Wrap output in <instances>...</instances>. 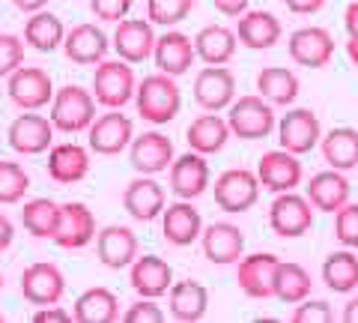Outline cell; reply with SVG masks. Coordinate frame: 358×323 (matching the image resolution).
<instances>
[{
    "label": "cell",
    "mask_w": 358,
    "mask_h": 323,
    "mask_svg": "<svg viewBox=\"0 0 358 323\" xmlns=\"http://www.w3.org/2000/svg\"><path fill=\"white\" fill-rule=\"evenodd\" d=\"M167 308H171L173 320H182V323L203 320L209 308V291L200 282H194V278L173 282L171 291H167Z\"/></svg>",
    "instance_id": "f546056e"
},
{
    "label": "cell",
    "mask_w": 358,
    "mask_h": 323,
    "mask_svg": "<svg viewBox=\"0 0 358 323\" xmlns=\"http://www.w3.org/2000/svg\"><path fill=\"white\" fill-rule=\"evenodd\" d=\"M129 159H131V168L138 174H162L171 168V162L176 159L173 156V141L162 135V132H143V135L131 138L129 144Z\"/></svg>",
    "instance_id": "d6986e66"
},
{
    "label": "cell",
    "mask_w": 358,
    "mask_h": 323,
    "mask_svg": "<svg viewBox=\"0 0 358 323\" xmlns=\"http://www.w3.org/2000/svg\"><path fill=\"white\" fill-rule=\"evenodd\" d=\"M134 105H138V114L152 126H164L179 114L182 108V93L176 87L173 75L155 72L147 75L143 81L134 87Z\"/></svg>",
    "instance_id": "6da1fadb"
},
{
    "label": "cell",
    "mask_w": 358,
    "mask_h": 323,
    "mask_svg": "<svg viewBox=\"0 0 358 323\" xmlns=\"http://www.w3.org/2000/svg\"><path fill=\"white\" fill-rule=\"evenodd\" d=\"M13 4L21 13H39V9L48 6V0H13Z\"/></svg>",
    "instance_id": "db71d44e"
},
{
    "label": "cell",
    "mask_w": 358,
    "mask_h": 323,
    "mask_svg": "<svg viewBox=\"0 0 358 323\" xmlns=\"http://www.w3.org/2000/svg\"><path fill=\"white\" fill-rule=\"evenodd\" d=\"M257 90L272 105H293L299 96V78L287 66H266L257 75Z\"/></svg>",
    "instance_id": "d590c367"
},
{
    "label": "cell",
    "mask_w": 358,
    "mask_h": 323,
    "mask_svg": "<svg viewBox=\"0 0 358 323\" xmlns=\"http://www.w3.org/2000/svg\"><path fill=\"white\" fill-rule=\"evenodd\" d=\"M310 273L305 270L301 263H293V261H281L278 263V275H275V296L281 299L287 305H296L301 299L310 296Z\"/></svg>",
    "instance_id": "f35d334b"
},
{
    "label": "cell",
    "mask_w": 358,
    "mask_h": 323,
    "mask_svg": "<svg viewBox=\"0 0 358 323\" xmlns=\"http://www.w3.org/2000/svg\"><path fill=\"white\" fill-rule=\"evenodd\" d=\"M227 126L233 135L242 141L268 138V132L275 129V108H272V102H266L260 93L239 96V99H233L227 108Z\"/></svg>",
    "instance_id": "3957f363"
},
{
    "label": "cell",
    "mask_w": 358,
    "mask_h": 323,
    "mask_svg": "<svg viewBox=\"0 0 358 323\" xmlns=\"http://www.w3.org/2000/svg\"><path fill=\"white\" fill-rule=\"evenodd\" d=\"M13 240H15V228H13V221H9L3 213H0V252H6L9 246H13Z\"/></svg>",
    "instance_id": "f907efd6"
},
{
    "label": "cell",
    "mask_w": 358,
    "mask_h": 323,
    "mask_svg": "<svg viewBox=\"0 0 358 323\" xmlns=\"http://www.w3.org/2000/svg\"><path fill=\"white\" fill-rule=\"evenodd\" d=\"M257 180H260V186L266 188V192H275V195H281V192H293V188L301 183V162H299V156L296 153H289V150H268L263 153V159L260 165H257Z\"/></svg>",
    "instance_id": "30bf717a"
},
{
    "label": "cell",
    "mask_w": 358,
    "mask_h": 323,
    "mask_svg": "<svg viewBox=\"0 0 358 323\" xmlns=\"http://www.w3.org/2000/svg\"><path fill=\"white\" fill-rule=\"evenodd\" d=\"M322 159H326L334 171H352L358 168V129L338 126L329 135L320 138Z\"/></svg>",
    "instance_id": "836d02e7"
},
{
    "label": "cell",
    "mask_w": 358,
    "mask_h": 323,
    "mask_svg": "<svg viewBox=\"0 0 358 323\" xmlns=\"http://www.w3.org/2000/svg\"><path fill=\"white\" fill-rule=\"evenodd\" d=\"M268 228L284 240L305 237L313 228V204L305 195H299L296 188L293 192H281L268 207Z\"/></svg>",
    "instance_id": "5b68a950"
},
{
    "label": "cell",
    "mask_w": 358,
    "mask_h": 323,
    "mask_svg": "<svg viewBox=\"0 0 358 323\" xmlns=\"http://www.w3.org/2000/svg\"><path fill=\"white\" fill-rule=\"evenodd\" d=\"M162 233L171 246H192L203 233V219H200V209L192 200L179 198L176 204H167L162 209Z\"/></svg>",
    "instance_id": "603a6c76"
},
{
    "label": "cell",
    "mask_w": 358,
    "mask_h": 323,
    "mask_svg": "<svg viewBox=\"0 0 358 323\" xmlns=\"http://www.w3.org/2000/svg\"><path fill=\"white\" fill-rule=\"evenodd\" d=\"M24 63V39L15 33H0V78H9Z\"/></svg>",
    "instance_id": "7bdbcfd3"
},
{
    "label": "cell",
    "mask_w": 358,
    "mask_h": 323,
    "mask_svg": "<svg viewBox=\"0 0 358 323\" xmlns=\"http://www.w3.org/2000/svg\"><path fill=\"white\" fill-rule=\"evenodd\" d=\"M63 36H66V27L54 13H45V9L30 13L27 25H24V46L36 48L42 54H51L63 46Z\"/></svg>",
    "instance_id": "e575fe53"
},
{
    "label": "cell",
    "mask_w": 358,
    "mask_h": 323,
    "mask_svg": "<svg viewBox=\"0 0 358 323\" xmlns=\"http://www.w3.org/2000/svg\"><path fill=\"white\" fill-rule=\"evenodd\" d=\"M110 46L120 54V60L143 63L147 57H152V48H155L152 21L150 18H120Z\"/></svg>",
    "instance_id": "2e32d148"
},
{
    "label": "cell",
    "mask_w": 358,
    "mask_h": 323,
    "mask_svg": "<svg viewBox=\"0 0 358 323\" xmlns=\"http://www.w3.org/2000/svg\"><path fill=\"white\" fill-rule=\"evenodd\" d=\"M334 237L346 249H358V204H346L334 213Z\"/></svg>",
    "instance_id": "b9f144b4"
},
{
    "label": "cell",
    "mask_w": 358,
    "mask_h": 323,
    "mask_svg": "<svg viewBox=\"0 0 358 323\" xmlns=\"http://www.w3.org/2000/svg\"><path fill=\"white\" fill-rule=\"evenodd\" d=\"M72 317L81 323H114L120 320V299L108 287H90L75 299Z\"/></svg>",
    "instance_id": "d6a6232c"
},
{
    "label": "cell",
    "mask_w": 358,
    "mask_h": 323,
    "mask_svg": "<svg viewBox=\"0 0 358 323\" xmlns=\"http://www.w3.org/2000/svg\"><path fill=\"white\" fill-rule=\"evenodd\" d=\"M215 4V9L221 15H227V18H239L245 9H248V0H212Z\"/></svg>",
    "instance_id": "681fc988"
},
{
    "label": "cell",
    "mask_w": 358,
    "mask_h": 323,
    "mask_svg": "<svg viewBox=\"0 0 358 323\" xmlns=\"http://www.w3.org/2000/svg\"><path fill=\"white\" fill-rule=\"evenodd\" d=\"M30 188V174L18 162L0 159V204H18Z\"/></svg>",
    "instance_id": "ab89813d"
},
{
    "label": "cell",
    "mask_w": 358,
    "mask_h": 323,
    "mask_svg": "<svg viewBox=\"0 0 358 323\" xmlns=\"http://www.w3.org/2000/svg\"><path fill=\"white\" fill-rule=\"evenodd\" d=\"M0 291H3V273H0Z\"/></svg>",
    "instance_id": "9f6ffc18"
},
{
    "label": "cell",
    "mask_w": 358,
    "mask_h": 323,
    "mask_svg": "<svg viewBox=\"0 0 358 323\" xmlns=\"http://www.w3.org/2000/svg\"><path fill=\"white\" fill-rule=\"evenodd\" d=\"M343 25H346V33L350 36H358V0H352L343 13Z\"/></svg>",
    "instance_id": "816d5d0a"
},
{
    "label": "cell",
    "mask_w": 358,
    "mask_h": 323,
    "mask_svg": "<svg viewBox=\"0 0 358 323\" xmlns=\"http://www.w3.org/2000/svg\"><path fill=\"white\" fill-rule=\"evenodd\" d=\"M194 57H197L194 54V39L185 36L182 30L167 27L162 36H155L152 60H155V66H159V72L179 78V75H185L188 69H192Z\"/></svg>",
    "instance_id": "44dd1931"
},
{
    "label": "cell",
    "mask_w": 358,
    "mask_h": 323,
    "mask_svg": "<svg viewBox=\"0 0 358 323\" xmlns=\"http://www.w3.org/2000/svg\"><path fill=\"white\" fill-rule=\"evenodd\" d=\"M122 207L126 213L138 221H155L162 216V209L167 207L164 188L152 180L150 174H141L138 180H131L122 192Z\"/></svg>",
    "instance_id": "4316f807"
},
{
    "label": "cell",
    "mask_w": 358,
    "mask_h": 323,
    "mask_svg": "<svg viewBox=\"0 0 358 323\" xmlns=\"http://www.w3.org/2000/svg\"><path fill=\"white\" fill-rule=\"evenodd\" d=\"M96 254L108 270H126L138 258V237L126 225H108L96 231Z\"/></svg>",
    "instance_id": "484cf974"
},
{
    "label": "cell",
    "mask_w": 358,
    "mask_h": 323,
    "mask_svg": "<svg viewBox=\"0 0 358 323\" xmlns=\"http://www.w3.org/2000/svg\"><path fill=\"white\" fill-rule=\"evenodd\" d=\"M236 99V75L227 66H206L194 78V102L203 111H224Z\"/></svg>",
    "instance_id": "ac0fdd59"
},
{
    "label": "cell",
    "mask_w": 358,
    "mask_h": 323,
    "mask_svg": "<svg viewBox=\"0 0 358 323\" xmlns=\"http://www.w3.org/2000/svg\"><path fill=\"white\" fill-rule=\"evenodd\" d=\"M6 93L21 111H39L45 105H51L54 81H51V75L45 72L42 66H24L21 63L18 69L9 75Z\"/></svg>",
    "instance_id": "8992f818"
},
{
    "label": "cell",
    "mask_w": 358,
    "mask_h": 323,
    "mask_svg": "<svg viewBox=\"0 0 358 323\" xmlns=\"http://www.w3.org/2000/svg\"><path fill=\"white\" fill-rule=\"evenodd\" d=\"M305 198L313 204V209L322 213H338V209L350 200V180L343 177V171H320L310 177V183L305 188Z\"/></svg>",
    "instance_id": "f1b7e54d"
},
{
    "label": "cell",
    "mask_w": 358,
    "mask_h": 323,
    "mask_svg": "<svg viewBox=\"0 0 358 323\" xmlns=\"http://www.w3.org/2000/svg\"><path fill=\"white\" fill-rule=\"evenodd\" d=\"M322 4H326V0H284V6L289 9V13H296V15H310V13H320Z\"/></svg>",
    "instance_id": "c3c4849f"
},
{
    "label": "cell",
    "mask_w": 358,
    "mask_h": 323,
    "mask_svg": "<svg viewBox=\"0 0 358 323\" xmlns=\"http://www.w3.org/2000/svg\"><path fill=\"white\" fill-rule=\"evenodd\" d=\"M293 323H334V308L326 299H301L296 303L293 311Z\"/></svg>",
    "instance_id": "ee69618b"
},
{
    "label": "cell",
    "mask_w": 358,
    "mask_h": 323,
    "mask_svg": "<svg viewBox=\"0 0 358 323\" xmlns=\"http://www.w3.org/2000/svg\"><path fill=\"white\" fill-rule=\"evenodd\" d=\"M200 246H203L206 261L227 266V263H239L245 254V233L239 225L233 221H212L200 233Z\"/></svg>",
    "instance_id": "ffe728a7"
},
{
    "label": "cell",
    "mask_w": 358,
    "mask_h": 323,
    "mask_svg": "<svg viewBox=\"0 0 358 323\" xmlns=\"http://www.w3.org/2000/svg\"><path fill=\"white\" fill-rule=\"evenodd\" d=\"M289 60L305 69H322L334 57V39L326 27H299L287 42Z\"/></svg>",
    "instance_id": "8fae6325"
},
{
    "label": "cell",
    "mask_w": 358,
    "mask_h": 323,
    "mask_svg": "<svg viewBox=\"0 0 358 323\" xmlns=\"http://www.w3.org/2000/svg\"><path fill=\"white\" fill-rule=\"evenodd\" d=\"M278 263H281V258H275V254H268V252H257V254H248V258L242 254L239 266H236V282L242 287V294L251 299L275 296Z\"/></svg>",
    "instance_id": "7c38bea8"
},
{
    "label": "cell",
    "mask_w": 358,
    "mask_h": 323,
    "mask_svg": "<svg viewBox=\"0 0 358 323\" xmlns=\"http://www.w3.org/2000/svg\"><path fill=\"white\" fill-rule=\"evenodd\" d=\"M320 138H322V126L310 108H293L278 120V144L296 156L310 153L320 144Z\"/></svg>",
    "instance_id": "9c48e42d"
},
{
    "label": "cell",
    "mask_w": 358,
    "mask_h": 323,
    "mask_svg": "<svg viewBox=\"0 0 358 323\" xmlns=\"http://www.w3.org/2000/svg\"><path fill=\"white\" fill-rule=\"evenodd\" d=\"M60 221V204L51 198H33L21 209V225L30 237L39 240H54V231H57Z\"/></svg>",
    "instance_id": "8d00e7d4"
},
{
    "label": "cell",
    "mask_w": 358,
    "mask_h": 323,
    "mask_svg": "<svg viewBox=\"0 0 358 323\" xmlns=\"http://www.w3.org/2000/svg\"><path fill=\"white\" fill-rule=\"evenodd\" d=\"M51 123L54 129L75 135V132H87L90 123L96 120V96L93 90H84L78 84H66L60 90H54L51 99Z\"/></svg>",
    "instance_id": "7a4b0ae2"
},
{
    "label": "cell",
    "mask_w": 358,
    "mask_h": 323,
    "mask_svg": "<svg viewBox=\"0 0 358 323\" xmlns=\"http://www.w3.org/2000/svg\"><path fill=\"white\" fill-rule=\"evenodd\" d=\"M346 54H350V60L358 66V36H350V39H346Z\"/></svg>",
    "instance_id": "11a10c76"
},
{
    "label": "cell",
    "mask_w": 358,
    "mask_h": 323,
    "mask_svg": "<svg viewBox=\"0 0 358 323\" xmlns=\"http://www.w3.org/2000/svg\"><path fill=\"white\" fill-rule=\"evenodd\" d=\"M281 21L266 9H245L236 18V39L251 51H268L281 42Z\"/></svg>",
    "instance_id": "cb8c5ba5"
},
{
    "label": "cell",
    "mask_w": 358,
    "mask_h": 323,
    "mask_svg": "<svg viewBox=\"0 0 358 323\" xmlns=\"http://www.w3.org/2000/svg\"><path fill=\"white\" fill-rule=\"evenodd\" d=\"M63 51L66 57L78 66H96L108 57L110 42L105 36L102 27L96 25H75L72 30H66L63 36Z\"/></svg>",
    "instance_id": "d4e9b609"
},
{
    "label": "cell",
    "mask_w": 358,
    "mask_h": 323,
    "mask_svg": "<svg viewBox=\"0 0 358 323\" xmlns=\"http://www.w3.org/2000/svg\"><path fill=\"white\" fill-rule=\"evenodd\" d=\"M0 323H3V311H0Z\"/></svg>",
    "instance_id": "6f0895ef"
},
{
    "label": "cell",
    "mask_w": 358,
    "mask_h": 323,
    "mask_svg": "<svg viewBox=\"0 0 358 323\" xmlns=\"http://www.w3.org/2000/svg\"><path fill=\"white\" fill-rule=\"evenodd\" d=\"M236 30L224 27V25H206L203 30L194 36V54L206 66H224L233 60V54H236Z\"/></svg>",
    "instance_id": "1f68e13d"
},
{
    "label": "cell",
    "mask_w": 358,
    "mask_h": 323,
    "mask_svg": "<svg viewBox=\"0 0 358 323\" xmlns=\"http://www.w3.org/2000/svg\"><path fill=\"white\" fill-rule=\"evenodd\" d=\"M21 294H24L27 303L33 305H54L60 303L66 294V278L60 273V266L54 263H30L24 273H21Z\"/></svg>",
    "instance_id": "e0dca14e"
},
{
    "label": "cell",
    "mask_w": 358,
    "mask_h": 323,
    "mask_svg": "<svg viewBox=\"0 0 358 323\" xmlns=\"http://www.w3.org/2000/svg\"><path fill=\"white\" fill-rule=\"evenodd\" d=\"M341 320H343V323H358V296L346 299V305H343V311H341Z\"/></svg>",
    "instance_id": "f5cc1de1"
},
{
    "label": "cell",
    "mask_w": 358,
    "mask_h": 323,
    "mask_svg": "<svg viewBox=\"0 0 358 323\" xmlns=\"http://www.w3.org/2000/svg\"><path fill=\"white\" fill-rule=\"evenodd\" d=\"M96 240V216L81 200L60 204V221L54 231V242L60 249H84Z\"/></svg>",
    "instance_id": "9a60e30c"
},
{
    "label": "cell",
    "mask_w": 358,
    "mask_h": 323,
    "mask_svg": "<svg viewBox=\"0 0 358 323\" xmlns=\"http://www.w3.org/2000/svg\"><path fill=\"white\" fill-rule=\"evenodd\" d=\"M90 174V147L81 144H51L48 147V177L60 186L81 183Z\"/></svg>",
    "instance_id": "83f0119b"
},
{
    "label": "cell",
    "mask_w": 358,
    "mask_h": 323,
    "mask_svg": "<svg viewBox=\"0 0 358 323\" xmlns=\"http://www.w3.org/2000/svg\"><path fill=\"white\" fill-rule=\"evenodd\" d=\"M134 69L126 60H102L93 72V96L102 108H122L134 99Z\"/></svg>",
    "instance_id": "277c9868"
},
{
    "label": "cell",
    "mask_w": 358,
    "mask_h": 323,
    "mask_svg": "<svg viewBox=\"0 0 358 323\" xmlns=\"http://www.w3.org/2000/svg\"><path fill=\"white\" fill-rule=\"evenodd\" d=\"M33 320L36 323H69L72 311H66V308H60L57 303H54V305H42L36 315H33Z\"/></svg>",
    "instance_id": "7dc6e473"
},
{
    "label": "cell",
    "mask_w": 358,
    "mask_h": 323,
    "mask_svg": "<svg viewBox=\"0 0 358 323\" xmlns=\"http://www.w3.org/2000/svg\"><path fill=\"white\" fill-rule=\"evenodd\" d=\"M134 126L120 108H108V114H99L87 129V147L96 156H117L131 144Z\"/></svg>",
    "instance_id": "52a82bcc"
},
{
    "label": "cell",
    "mask_w": 358,
    "mask_h": 323,
    "mask_svg": "<svg viewBox=\"0 0 358 323\" xmlns=\"http://www.w3.org/2000/svg\"><path fill=\"white\" fill-rule=\"evenodd\" d=\"M167 171H171V192L182 200L200 198L209 188V180H212L206 156L194 153V150H188V153L179 156V159H173Z\"/></svg>",
    "instance_id": "4fadbf2b"
},
{
    "label": "cell",
    "mask_w": 358,
    "mask_h": 323,
    "mask_svg": "<svg viewBox=\"0 0 358 323\" xmlns=\"http://www.w3.org/2000/svg\"><path fill=\"white\" fill-rule=\"evenodd\" d=\"M194 9V0H147V18L159 27H176Z\"/></svg>",
    "instance_id": "60d3db41"
},
{
    "label": "cell",
    "mask_w": 358,
    "mask_h": 323,
    "mask_svg": "<svg viewBox=\"0 0 358 323\" xmlns=\"http://www.w3.org/2000/svg\"><path fill=\"white\" fill-rule=\"evenodd\" d=\"M90 9L99 21H120L129 15L131 0H90Z\"/></svg>",
    "instance_id": "bcb514c9"
},
{
    "label": "cell",
    "mask_w": 358,
    "mask_h": 323,
    "mask_svg": "<svg viewBox=\"0 0 358 323\" xmlns=\"http://www.w3.org/2000/svg\"><path fill=\"white\" fill-rule=\"evenodd\" d=\"M129 270H131L129 282H131L138 296L159 299V296H164L167 291H171V284H173L171 263H167L164 258H159V254H138Z\"/></svg>",
    "instance_id": "7402d4cb"
},
{
    "label": "cell",
    "mask_w": 358,
    "mask_h": 323,
    "mask_svg": "<svg viewBox=\"0 0 358 323\" xmlns=\"http://www.w3.org/2000/svg\"><path fill=\"white\" fill-rule=\"evenodd\" d=\"M322 282L334 294H352L358 287V258L352 249L331 252L326 263H322Z\"/></svg>",
    "instance_id": "74e56055"
},
{
    "label": "cell",
    "mask_w": 358,
    "mask_h": 323,
    "mask_svg": "<svg viewBox=\"0 0 358 323\" xmlns=\"http://www.w3.org/2000/svg\"><path fill=\"white\" fill-rule=\"evenodd\" d=\"M122 320H126V323H162L164 311L155 305V299L141 296L138 303H131L126 311H122Z\"/></svg>",
    "instance_id": "f6af8a7d"
},
{
    "label": "cell",
    "mask_w": 358,
    "mask_h": 323,
    "mask_svg": "<svg viewBox=\"0 0 358 323\" xmlns=\"http://www.w3.org/2000/svg\"><path fill=\"white\" fill-rule=\"evenodd\" d=\"M215 204L224 213H248L260 198V180L248 168H230L215 180Z\"/></svg>",
    "instance_id": "ba28073f"
},
{
    "label": "cell",
    "mask_w": 358,
    "mask_h": 323,
    "mask_svg": "<svg viewBox=\"0 0 358 323\" xmlns=\"http://www.w3.org/2000/svg\"><path fill=\"white\" fill-rule=\"evenodd\" d=\"M230 126L227 120L218 117V111H206L192 120V126L185 132V141H188V150L194 153H203V156H212V153H221L224 144L230 141Z\"/></svg>",
    "instance_id": "4dcf8cb0"
},
{
    "label": "cell",
    "mask_w": 358,
    "mask_h": 323,
    "mask_svg": "<svg viewBox=\"0 0 358 323\" xmlns=\"http://www.w3.org/2000/svg\"><path fill=\"white\" fill-rule=\"evenodd\" d=\"M9 147L21 156H39L45 153L54 144V123L51 117H42V114H18L13 123H9Z\"/></svg>",
    "instance_id": "5bb4252c"
}]
</instances>
